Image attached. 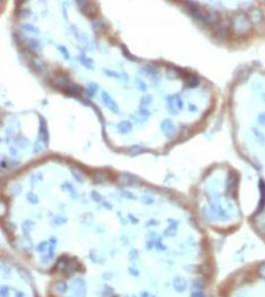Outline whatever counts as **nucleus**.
Wrapping results in <instances>:
<instances>
[{"label":"nucleus","mask_w":265,"mask_h":297,"mask_svg":"<svg viewBox=\"0 0 265 297\" xmlns=\"http://www.w3.org/2000/svg\"><path fill=\"white\" fill-rule=\"evenodd\" d=\"M101 97H102V102L110 111H112L113 113H118V112H119V107H118L117 103L114 101L113 98H112L108 92L102 91V93H101Z\"/></svg>","instance_id":"nucleus-1"},{"label":"nucleus","mask_w":265,"mask_h":297,"mask_svg":"<svg viewBox=\"0 0 265 297\" xmlns=\"http://www.w3.org/2000/svg\"><path fill=\"white\" fill-rule=\"evenodd\" d=\"M162 125H163V126H166V128H163V127H162L163 133L166 132V130H168L167 133L165 134V136H166V137H170L172 134L174 133V131H175V127L173 126L172 122H171L170 120H165L164 122L162 123Z\"/></svg>","instance_id":"nucleus-2"},{"label":"nucleus","mask_w":265,"mask_h":297,"mask_svg":"<svg viewBox=\"0 0 265 297\" xmlns=\"http://www.w3.org/2000/svg\"><path fill=\"white\" fill-rule=\"evenodd\" d=\"M118 130H119L122 134L129 133L132 130V124L130 122H127V121L121 122L120 124L118 125Z\"/></svg>","instance_id":"nucleus-3"},{"label":"nucleus","mask_w":265,"mask_h":297,"mask_svg":"<svg viewBox=\"0 0 265 297\" xmlns=\"http://www.w3.org/2000/svg\"><path fill=\"white\" fill-rule=\"evenodd\" d=\"M80 60H81V63H82L83 65L87 66V69H88H88H92V60L91 59L86 58V55H81V57H80Z\"/></svg>","instance_id":"nucleus-4"},{"label":"nucleus","mask_w":265,"mask_h":297,"mask_svg":"<svg viewBox=\"0 0 265 297\" xmlns=\"http://www.w3.org/2000/svg\"><path fill=\"white\" fill-rule=\"evenodd\" d=\"M58 49H59V51L61 52V54L64 55L65 59H67V60L70 59V54H69V52H68V50L66 49V47H64V46H59Z\"/></svg>","instance_id":"nucleus-5"}]
</instances>
